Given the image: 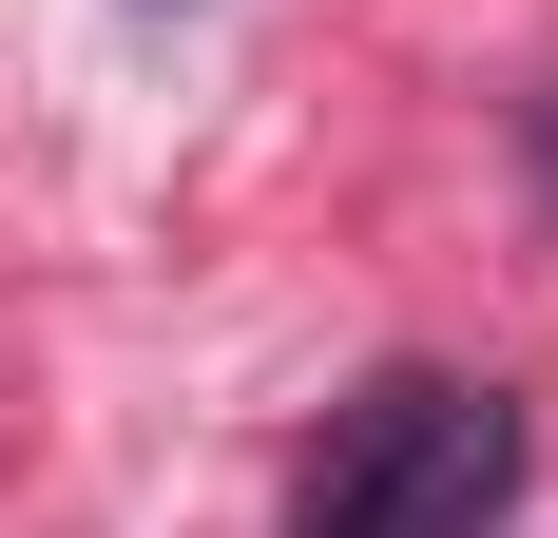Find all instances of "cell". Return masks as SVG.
Wrapping results in <instances>:
<instances>
[{
  "label": "cell",
  "mask_w": 558,
  "mask_h": 538,
  "mask_svg": "<svg viewBox=\"0 0 558 538\" xmlns=\"http://www.w3.org/2000/svg\"><path fill=\"white\" fill-rule=\"evenodd\" d=\"M501 500H520V404L482 366H386L366 404H328L289 538H501Z\"/></svg>",
  "instance_id": "6da1fadb"
}]
</instances>
